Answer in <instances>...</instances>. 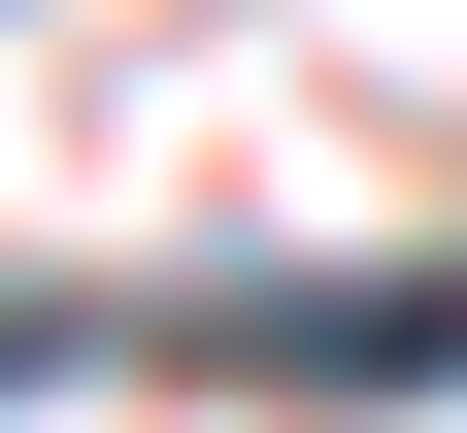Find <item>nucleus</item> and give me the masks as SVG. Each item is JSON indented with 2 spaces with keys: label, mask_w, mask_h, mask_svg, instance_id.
Segmentation results:
<instances>
[{
  "label": "nucleus",
  "mask_w": 467,
  "mask_h": 433,
  "mask_svg": "<svg viewBox=\"0 0 467 433\" xmlns=\"http://www.w3.org/2000/svg\"><path fill=\"white\" fill-rule=\"evenodd\" d=\"M34 366H167V300H0V400Z\"/></svg>",
  "instance_id": "1"
}]
</instances>
